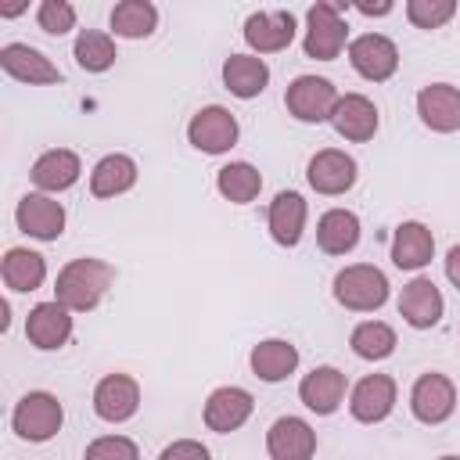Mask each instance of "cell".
I'll use <instances>...</instances> for the list:
<instances>
[{
	"instance_id": "cell-11",
	"label": "cell",
	"mask_w": 460,
	"mask_h": 460,
	"mask_svg": "<svg viewBox=\"0 0 460 460\" xmlns=\"http://www.w3.org/2000/svg\"><path fill=\"white\" fill-rule=\"evenodd\" d=\"M140 410V385L129 374H108L93 388V413L108 424H122Z\"/></svg>"
},
{
	"instance_id": "cell-24",
	"label": "cell",
	"mask_w": 460,
	"mask_h": 460,
	"mask_svg": "<svg viewBox=\"0 0 460 460\" xmlns=\"http://www.w3.org/2000/svg\"><path fill=\"white\" fill-rule=\"evenodd\" d=\"M266 83H270V65L259 54H230L223 61V86L234 97L252 101L266 90Z\"/></svg>"
},
{
	"instance_id": "cell-38",
	"label": "cell",
	"mask_w": 460,
	"mask_h": 460,
	"mask_svg": "<svg viewBox=\"0 0 460 460\" xmlns=\"http://www.w3.org/2000/svg\"><path fill=\"white\" fill-rule=\"evenodd\" d=\"M446 277H449V284L460 291V244H453L449 255H446Z\"/></svg>"
},
{
	"instance_id": "cell-33",
	"label": "cell",
	"mask_w": 460,
	"mask_h": 460,
	"mask_svg": "<svg viewBox=\"0 0 460 460\" xmlns=\"http://www.w3.org/2000/svg\"><path fill=\"white\" fill-rule=\"evenodd\" d=\"M72 54H75V65L83 72H108L115 65V58H119L115 54V40L108 32H97V29H83L75 36Z\"/></svg>"
},
{
	"instance_id": "cell-19",
	"label": "cell",
	"mask_w": 460,
	"mask_h": 460,
	"mask_svg": "<svg viewBox=\"0 0 460 460\" xmlns=\"http://www.w3.org/2000/svg\"><path fill=\"white\" fill-rule=\"evenodd\" d=\"M395 406V381L388 374H367L363 381H356L352 395H349V410L359 424H377L392 413Z\"/></svg>"
},
{
	"instance_id": "cell-22",
	"label": "cell",
	"mask_w": 460,
	"mask_h": 460,
	"mask_svg": "<svg viewBox=\"0 0 460 460\" xmlns=\"http://www.w3.org/2000/svg\"><path fill=\"white\" fill-rule=\"evenodd\" d=\"M298 399L305 402V410H313L320 417L334 413L345 399V374L338 367H313L298 381Z\"/></svg>"
},
{
	"instance_id": "cell-17",
	"label": "cell",
	"mask_w": 460,
	"mask_h": 460,
	"mask_svg": "<svg viewBox=\"0 0 460 460\" xmlns=\"http://www.w3.org/2000/svg\"><path fill=\"white\" fill-rule=\"evenodd\" d=\"M442 309H446V302L431 277H413L399 295V316L417 331L435 327L442 320Z\"/></svg>"
},
{
	"instance_id": "cell-23",
	"label": "cell",
	"mask_w": 460,
	"mask_h": 460,
	"mask_svg": "<svg viewBox=\"0 0 460 460\" xmlns=\"http://www.w3.org/2000/svg\"><path fill=\"white\" fill-rule=\"evenodd\" d=\"M83 165H79V155L68 151V147H50L43 151L36 162H32V183L43 190V194H61L68 190L75 180H79Z\"/></svg>"
},
{
	"instance_id": "cell-14",
	"label": "cell",
	"mask_w": 460,
	"mask_h": 460,
	"mask_svg": "<svg viewBox=\"0 0 460 460\" xmlns=\"http://www.w3.org/2000/svg\"><path fill=\"white\" fill-rule=\"evenodd\" d=\"M417 115L431 133H456L460 129V86H453V83L420 86Z\"/></svg>"
},
{
	"instance_id": "cell-40",
	"label": "cell",
	"mask_w": 460,
	"mask_h": 460,
	"mask_svg": "<svg viewBox=\"0 0 460 460\" xmlns=\"http://www.w3.org/2000/svg\"><path fill=\"white\" fill-rule=\"evenodd\" d=\"M438 460H460V456H453V453H449V456H438Z\"/></svg>"
},
{
	"instance_id": "cell-13",
	"label": "cell",
	"mask_w": 460,
	"mask_h": 460,
	"mask_svg": "<svg viewBox=\"0 0 460 460\" xmlns=\"http://www.w3.org/2000/svg\"><path fill=\"white\" fill-rule=\"evenodd\" d=\"M25 338H29V345H36L43 352H54V349L68 345V338H72V309H65L61 302L32 305L29 316H25Z\"/></svg>"
},
{
	"instance_id": "cell-36",
	"label": "cell",
	"mask_w": 460,
	"mask_h": 460,
	"mask_svg": "<svg viewBox=\"0 0 460 460\" xmlns=\"http://www.w3.org/2000/svg\"><path fill=\"white\" fill-rule=\"evenodd\" d=\"M36 22H40L43 32L65 36L68 29H75V7L65 4V0H43V4L36 7Z\"/></svg>"
},
{
	"instance_id": "cell-6",
	"label": "cell",
	"mask_w": 460,
	"mask_h": 460,
	"mask_svg": "<svg viewBox=\"0 0 460 460\" xmlns=\"http://www.w3.org/2000/svg\"><path fill=\"white\" fill-rule=\"evenodd\" d=\"M237 133H241L237 119L226 108H219V104H208V108L194 111V119L187 122L190 147H198L205 155H226L237 144Z\"/></svg>"
},
{
	"instance_id": "cell-32",
	"label": "cell",
	"mask_w": 460,
	"mask_h": 460,
	"mask_svg": "<svg viewBox=\"0 0 460 460\" xmlns=\"http://www.w3.org/2000/svg\"><path fill=\"white\" fill-rule=\"evenodd\" d=\"M349 345H352V352H356L359 359L377 363V359H388V356L395 352V331H392L385 320H363V323L352 327Z\"/></svg>"
},
{
	"instance_id": "cell-5",
	"label": "cell",
	"mask_w": 460,
	"mask_h": 460,
	"mask_svg": "<svg viewBox=\"0 0 460 460\" xmlns=\"http://www.w3.org/2000/svg\"><path fill=\"white\" fill-rule=\"evenodd\" d=\"M338 97L341 93L334 90L331 79H323V75H298V79L288 83L284 104H288V111L298 122H331Z\"/></svg>"
},
{
	"instance_id": "cell-39",
	"label": "cell",
	"mask_w": 460,
	"mask_h": 460,
	"mask_svg": "<svg viewBox=\"0 0 460 460\" xmlns=\"http://www.w3.org/2000/svg\"><path fill=\"white\" fill-rule=\"evenodd\" d=\"M356 11L367 14V18H374V14H388V11H392V0H381V4H367V0H359Z\"/></svg>"
},
{
	"instance_id": "cell-31",
	"label": "cell",
	"mask_w": 460,
	"mask_h": 460,
	"mask_svg": "<svg viewBox=\"0 0 460 460\" xmlns=\"http://www.w3.org/2000/svg\"><path fill=\"white\" fill-rule=\"evenodd\" d=\"M216 190H219L226 201H234V205H248V201L259 198L262 176H259V169H255L252 162H230V165H223V169L216 172Z\"/></svg>"
},
{
	"instance_id": "cell-2",
	"label": "cell",
	"mask_w": 460,
	"mask_h": 460,
	"mask_svg": "<svg viewBox=\"0 0 460 460\" xmlns=\"http://www.w3.org/2000/svg\"><path fill=\"white\" fill-rule=\"evenodd\" d=\"M334 298H338V305H345L352 313H374L388 302V277L370 262H352V266L338 270Z\"/></svg>"
},
{
	"instance_id": "cell-27",
	"label": "cell",
	"mask_w": 460,
	"mask_h": 460,
	"mask_svg": "<svg viewBox=\"0 0 460 460\" xmlns=\"http://www.w3.org/2000/svg\"><path fill=\"white\" fill-rule=\"evenodd\" d=\"M316 244L327 255H349L359 244V216L349 208H327L316 223Z\"/></svg>"
},
{
	"instance_id": "cell-12",
	"label": "cell",
	"mask_w": 460,
	"mask_h": 460,
	"mask_svg": "<svg viewBox=\"0 0 460 460\" xmlns=\"http://www.w3.org/2000/svg\"><path fill=\"white\" fill-rule=\"evenodd\" d=\"M0 68L18 79V83H29V86H50V83H61V68L40 54L36 47L29 43H4L0 47Z\"/></svg>"
},
{
	"instance_id": "cell-29",
	"label": "cell",
	"mask_w": 460,
	"mask_h": 460,
	"mask_svg": "<svg viewBox=\"0 0 460 460\" xmlns=\"http://www.w3.org/2000/svg\"><path fill=\"white\" fill-rule=\"evenodd\" d=\"M0 273H4V284L11 291H36L47 280V262L32 248H7L4 262H0Z\"/></svg>"
},
{
	"instance_id": "cell-8",
	"label": "cell",
	"mask_w": 460,
	"mask_h": 460,
	"mask_svg": "<svg viewBox=\"0 0 460 460\" xmlns=\"http://www.w3.org/2000/svg\"><path fill=\"white\" fill-rule=\"evenodd\" d=\"M349 61H352V68H356L363 79L385 83V79H392L395 68H399V50H395V43H392L388 36H381V32H363V36H356V40L349 43Z\"/></svg>"
},
{
	"instance_id": "cell-20",
	"label": "cell",
	"mask_w": 460,
	"mask_h": 460,
	"mask_svg": "<svg viewBox=\"0 0 460 460\" xmlns=\"http://www.w3.org/2000/svg\"><path fill=\"white\" fill-rule=\"evenodd\" d=\"M331 126L338 129V137L352 140V144H363L377 133L381 119H377V108L370 97L363 93H341L338 104H334V115H331Z\"/></svg>"
},
{
	"instance_id": "cell-34",
	"label": "cell",
	"mask_w": 460,
	"mask_h": 460,
	"mask_svg": "<svg viewBox=\"0 0 460 460\" xmlns=\"http://www.w3.org/2000/svg\"><path fill=\"white\" fill-rule=\"evenodd\" d=\"M453 14H456V0H410L406 4V18L417 29H442Z\"/></svg>"
},
{
	"instance_id": "cell-18",
	"label": "cell",
	"mask_w": 460,
	"mask_h": 460,
	"mask_svg": "<svg viewBox=\"0 0 460 460\" xmlns=\"http://www.w3.org/2000/svg\"><path fill=\"white\" fill-rule=\"evenodd\" d=\"M252 410H255V399L244 388L223 385L205 402V428L216 431V435H230V431H237L252 417Z\"/></svg>"
},
{
	"instance_id": "cell-16",
	"label": "cell",
	"mask_w": 460,
	"mask_h": 460,
	"mask_svg": "<svg viewBox=\"0 0 460 460\" xmlns=\"http://www.w3.org/2000/svg\"><path fill=\"white\" fill-rule=\"evenodd\" d=\"M266 453L270 460H313L316 431L302 417H277L266 431Z\"/></svg>"
},
{
	"instance_id": "cell-25",
	"label": "cell",
	"mask_w": 460,
	"mask_h": 460,
	"mask_svg": "<svg viewBox=\"0 0 460 460\" xmlns=\"http://www.w3.org/2000/svg\"><path fill=\"white\" fill-rule=\"evenodd\" d=\"M435 255V237L424 223L417 219H406L395 226V237H392V262L399 270H424Z\"/></svg>"
},
{
	"instance_id": "cell-30",
	"label": "cell",
	"mask_w": 460,
	"mask_h": 460,
	"mask_svg": "<svg viewBox=\"0 0 460 460\" xmlns=\"http://www.w3.org/2000/svg\"><path fill=\"white\" fill-rule=\"evenodd\" d=\"M158 25V7L147 0H122L111 7V32L122 40H144Z\"/></svg>"
},
{
	"instance_id": "cell-28",
	"label": "cell",
	"mask_w": 460,
	"mask_h": 460,
	"mask_svg": "<svg viewBox=\"0 0 460 460\" xmlns=\"http://www.w3.org/2000/svg\"><path fill=\"white\" fill-rule=\"evenodd\" d=\"M133 183H137V162L129 155H104L90 172V194L93 198L126 194Z\"/></svg>"
},
{
	"instance_id": "cell-37",
	"label": "cell",
	"mask_w": 460,
	"mask_h": 460,
	"mask_svg": "<svg viewBox=\"0 0 460 460\" xmlns=\"http://www.w3.org/2000/svg\"><path fill=\"white\" fill-rule=\"evenodd\" d=\"M158 460H212V456L198 438H176L158 453Z\"/></svg>"
},
{
	"instance_id": "cell-21",
	"label": "cell",
	"mask_w": 460,
	"mask_h": 460,
	"mask_svg": "<svg viewBox=\"0 0 460 460\" xmlns=\"http://www.w3.org/2000/svg\"><path fill=\"white\" fill-rule=\"evenodd\" d=\"M305 198L298 190H280L273 201H270V212H266V226H270V237L280 244V248H295L302 241V230H305Z\"/></svg>"
},
{
	"instance_id": "cell-7",
	"label": "cell",
	"mask_w": 460,
	"mask_h": 460,
	"mask_svg": "<svg viewBox=\"0 0 460 460\" xmlns=\"http://www.w3.org/2000/svg\"><path fill=\"white\" fill-rule=\"evenodd\" d=\"M410 410L420 424H442L456 410V388L446 374H420L410 388Z\"/></svg>"
},
{
	"instance_id": "cell-26",
	"label": "cell",
	"mask_w": 460,
	"mask_h": 460,
	"mask_svg": "<svg viewBox=\"0 0 460 460\" xmlns=\"http://www.w3.org/2000/svg\"><path fill=\"white\" fill-rule=\"evenodd\" d=\"M248 363H252V374L259 377V381H284V377H291L295 374V367H298V349L291 345V341H284V338H266V341H259L255 349H252V356H248Z\"/></svg>"
},
{
	"instance_id": "cell-15",
	"label": "cell",
	"mask_w": 460,
	"mask_h": 460,
	"mask_svg": "<svg viewBox=\"0 0 460 460\" xmlns=\"http://www.w3.org/2000/svg\"><path fill=\"white\" fill-rule=\"evenodd\" d=\"M295 40V14L291 11H255L244 18V43L255 54H277Z\"/></svg>"
},
{
	"instance_id": "cell-1",
	"label": "cell",
	"mask_w": 460,
	"mask_h": 460,
	"mask_svg": "<svg viewBox=\"0 0 460 460\" xmlns=\"http://www.w3.org/2000/svg\"><path fill=\"white\" fill-rule=\"evenodd\" d=\"M111 280H115V266H108L104 259H93V255L72 259V262H65L58 270L54 302H61L72 313H90L104 298V291L111 288Z\"/></svg>"
},
{
	"instance_id": "cell-10",
	"label": "cell",
	"mask_w": 460,
	"mask_h": 460,
	"mask_svg": "<svg viewBox=\"0 0 460 460\" xmlns=\"http://www.w3.org/2000/svg\"><path fill=\"white\" fill-rule=\"evenodd\" d=\"M14 223L36 241H58L65 234V205L50 194H25L14 208Z\"/></svg>"
},
{
	"instance_id": "cell-9",
	"label": "cell",
	"mask_w": 460,
	"mask_h": 460,
	"mask_svg": "<svg viewBox=\"0 0 460 460\" xmlns=\"http://www.w3.org/2000/svg\"><path fill=\"white\" fill-rule=\"evenodd\" d=\"M305 180H309V187L316 194H327V198L345 194L356 183V158L345 155V151H338V147H323V151H316L309 158Z\"/></svg>"
},
{
	"instance_id": "cell-4",
	"label": "cell",
	"mask_w": 460,
	"mask_h": 460,
	"mask_svg": "<svg viewBox=\"0 0 460 460\" xmlns=\"http://www.w3.org/2000/svg\"><path fill=\"white\" fill-rule=\"evenodd\" d=\"M345 40H349V25H345L341 11L334 4H327V0L313 4L309 14H305V40H302L305 58H313V61H334L341 54Z\"/></svg>"
},
{
	"instance_id": "cell-3",
	"label": "cell",
	"mask_w": 460,
	"mask_h": 460,
	"mask_svg": "<svg viewBox=\"0 0 460 460\" xmlns=\"http://www.w3.org/2000/svg\"><path fill=\"white\" fill-rule=\"evenodd\" d=\"M61 420H65V410H61L58 395H50V392H25L11 413V428L25 442L54 438L61 431Z\"/></svg>"
},
{
	"instance_id": "cell-35",
	"label": "cell",
	"mask_w": 460,
	"mask_h": 460,
	"mask_svg": "<svg viewBox=\"0 0 460 460\" xmlns=\"http://www.w3.org/2000/svg\"><path fill=\"white\" fill-rule=\"evenodd\" d=\"M83 460H140V449L126 435H101L86 446Z\"/></svg>"
}]
</instances>
